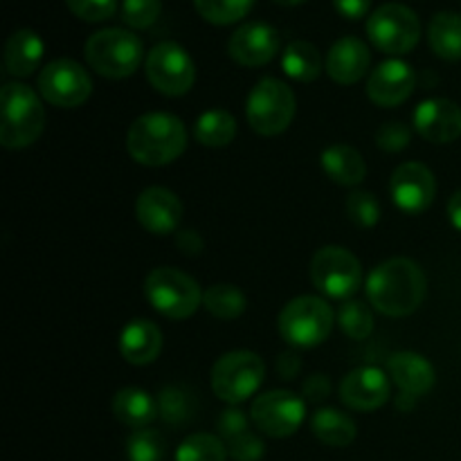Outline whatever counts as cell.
Wrapping results in <instances>:
<instances>
[{
  "mask_svg": "<svg viewBox=\"0 0 461 461\" xmlns=\"http://www.w3.org/2000/svg\"><path fill=\"white\" fill-rule=\"evenodd\" d=\"M338 324L351 340H365L374 331V313L365 302L347 300L338 309Z\"/></svg>",
  "mask_w": 461,
  "mask_h": 461,
  "instance_id": "obj_34",
  "label": "cell"
},
{
  "mask_svg": "<svg viewBox=\"0 0 461 461\" xmlns=\"http://www.w3.org/2000/svg\"><path fill=\"white\" fill-rule=\"evenodd\" d=\"M228 446L216 435H189L176 450V461H225Z\"/></svg>",
  "mask_w": 461,
  "mask_h": 461,
  "instance_id": "obj_32",
  "label": "cell"
},
{
  "mask_svg": "<svg viewBox=\"0 0 461 461\" xmlns=\"http://www.w3.org/2000/svg\"><path fill=\"white\" fill-rule=\"evenodd\" d=\"M84 57L97 75L106 79H126L142 63L144 45L133 32L108 27V30L95 32L86 41Z\"/></svg>",
  "mask_w": 461,
  "mask_h": 461,
  "instance_id": "obj_4",
  "label": "cell"
},
{
  "mask_svg": "<svg viewBox=\"0 0 461 461\" xmlns=\"http://www.w3.org/2000/svg\"><path fill=\"white\" fill-rule=\"evenodd\" d=\"M45 111L34 90L25 84L3 86L0 93V144L5 149H25L41 138Z\"/></svg>",
  "mask_w": 461,
  "mask_h": 461,
  "instance_id": "obj_3",
  "label": "cell"
},
{
  "mask_svg": "<svg viewBox=\"0 0 461 461\" xmlns=\"http://www.w3.org/2000/svg\"><path fill=\"white\" fill-rule=\"evenodd\" d=\"M414 399H417V396H412V394H401V399L396 401V405H399L401 410H403V412H408L410 408H414Z\"/></svg>",
  "mask_w": 461,
  "mask_h": 461,
  "instance_id": "obj_47",
  "label": "cell"
},
{
  "mask_svg": "<svg viewBox=\"0 0 461 461\" xmlns=\"http://www.w3.org/2000/svg\"><path fill=\"white\" fill-rule=\"evenodd\" d=\"M266 365L252 351H230L212 367V390L225 403H243L264 383Z\"/></svg>",
  "mask_w": 461,
  "mask_h": 461,
  "instance_id": "obj_8",
  "label": "cell"
},
{
  "mask_svg": "<svg viewBox=\"0 0 461 461\" xmlns=\"http://www.w3.org/2000/svg\"><path fill=\"white\" fill-rule=\"evenodd\" d=\"M300 367H302L300 356L291 354V351H288V354H282L277 358V374H279V378H284V381H288V378H295L297 374H300Z\"/></svg>",
  "mask_w": 461,
  "mask_h": 461,
  "instance_id": "obj_45",
  "label": "cell"
},
{
  "mask_svg": "<svg viewBox=\"0 0 461 461\" xmlns=\"http://www.w3.org/2000/svg\"><path fill=\"white\" fill-rule=\"evenodd\" d=\"M216 430L223 439H234V437L248 432V417L239 408H228L221 412L219 421H216Z\"/></svg>",
  "mask_w": 461,
  "mask_h": 461,
  "instance_id": "obj_41",
  "label": "cell"
},
{
  "mask_svg": "<svg viewBox=\"0 0 461 461\" xmlns=\"http://www.w3.org/2000/svg\"><path fill=\"white\" fill-rule=\"evenodd\" d=\"M255 0H194L196 12L212 25H232L248 16Z\"/></svg>",
  "mask_w": 461,
  "mask_h": 461,
  "instance_id": "obj_33",
  "label": "cell"
},
{
  "mask_svg": "<svg viewBox=\"0 0 461 461\" xmlns=\"http://www.w3.org/2000/svg\"><path fill=\"white\" fill-rule=\"evenodd\" d=\"M187 147L183 120L169 113H147L131 124L126 149L140 165L162 167L174 162Z\"/></svg>",
  "mask_w": 461,
  "mask_h": 461,
  "instance_id": "obj_2",
  "label": "cell"
},
{
  "mask_svg": "<svg viewBox=\"0 0 461 461\" xmlns=\"http://www.w3.org/2000/svg\"><path fill=\"white\" fill-rule=\"evenodd\" d=\"M333 327V311L322 297L302 295L288 302L279 313V333L284 340L300 349L322 345Z\"/></svg>",
  "mask_w": 461,
  "mask_h": 461,
  "instance_id": "obj_6",
  "label": "cell"
},
{
  "mask_svg": "<svg viewBox=\"0 0 461 461\" xmlns=\"http://www.w3.org/2000/svg\"><path fill=\"white\" fill-rule=\"evenodd\" d=\"M140 225L151 234H171L178 230L183 219V203L174 192L165 187H149L135 203Z\"/></svg>",
  "mask_w": 461,
  "mask_h": 461,
  "instance_id": "obj_19",
  "label": "cell"
},
{
  "mask_svg": "<svg viewBox=\"0 0 461 461\" xmlns=\"http://www.w3.org/2000/svg\"><path fill=\"white\" fill-rule=\"evenodd\" d=\"M331 394V383L322 374H313V376L306 378L304 383V399L311 403H318V401L327 399Z\"/></svg>",
  "mask_w": 461,
  "mask_h": 461,
  "instance_id": "obj_42",
  "label": "cell"
},
{
  "mask_svg": "<svg viewBox=\"0 0 461 461\" xmlns=\"http://www.w3.org/2000/svg\"><path fill=\"white\" fill-rule=\"evenodd\" d=\"M66 5L86 23H102L117 12V0H66Z\"/></svg>",
  "mask_w": 461,
  "mask_h": 461,
  "instance_id": "obj_38",
  "label": "cell"
},
{
  "mask_svg": "<svg viewBox=\"0 0 461 461\" xmlns=\"http://www.w3.org/2000/svg\"><path fill=\"white\" fill-rule=\"evenodd\" d=\"M448 219H450V223H453L455 228H457L461 232V189H459V192H455L453 198H450Z\"/></svg>",
  "mask_w": 461,
  "mask_h": 461,
  "instance_id": "obj_46",
  "label": "cell"
},
{
  "mask_svg": "<svg viewBox=\"0 0 461 461\" xmlns=\"http://www.w3.org/2000/svg\"><path fill=\"white\" fill-rule=\"evenodd\" d=\"M306 408L304 399L286 390H275L259 394L252 403L250 419L264 435L273 439H284L300 430L304 423Z\"/></svg>",
  "mask_w": 461,
  "mask_h": 461,
  "instance_id": "obj_12",
  "label": "cell"
},
{
  "mask_svg": "<svg viewBox=\"0 0 461 461\" xmlns=\"http://www.w3.org/2000/svg\"><path fill=\"white\" fill-rule=\"evenodd\" d=\"M410 138H412V131L403 122H387L376 131V144L387 153L403 151L410 144Z\"/></svg>",
  "mask_w": 461,
  "mask_h": 461,
  "instance_id": "obj_39",
  "label": "cell"
},
{
  "mask_svg": "<svg viewBox=\"0 0 461 461\" xmlns=\"http://www.w3.org/2000/svg\"><path fill=\"white\" fill-rule=\"evenodd\" d=\"M390 399V378L378 367H358L340 383V401L358 412H374Z\"/></svg>",
  "mask_w": 461,
  "mask_h": 461,
  "instance_id": "obj_16",
  "label": "cell"
},
{
  "mask_svg": "<svg viewBox=\"0 0 461 461\" xmlns=\"http://www.w3.org/2000/svg\"><path fill=\"white\" fill-rule=\"evenodd\" d=\"M333 7L340 16L349 18V21H358V18L367 16L372 0H333Z\"/></svg>",
  "mask_w": 461,
  "mask_h": 461,
  "instance_id": "obj_43",
  "label": "cell"
},
{
  "mask_svg": "<svg viewBox=\"0 0 461 461\" xmlns=\"http://www.w3.org/2000/svg\"><path fill=\"white\" fill-rule=\"evenodd\" d=\"M282 68L291 79L309 84L322 75L324 59L320 50L309 41H293L282 52Z\"/></svg>",
  "mask_w": 461,
  "mask_h": 461,
  "instance_id": "obj_26",
  "label": "cell"
},
{
  "mask_svg": "<svg viewBox=\"0 0 461 461\" xmlns=\"http://www.w3.org/2000/svg\"><path fill=\"white\" fill-rule=\"evenodd\" d=\"M165 437L158 430H135L126 441V457L129 461H162L165 459Z\"/></svg>",
  "mask_w": 461,
  "mask_h": 461,
  "instance_id": "obj_35",
  "label": "cell"
},
{
  "mask_svg": "<svg viewBox=\"0 0 461 461\" xmlns=\"http://www.w3.org/2000/svg\"><path fill=\"white\" fill-rule=\"evenodd\" d=\"M311 279L324 295L333 297V300H347L360 288L363 266L347 248H320L311 261Z\"/></svg>",
  "mask_w": 461,
  "mask_h": 461,
  "instance_id": "obj_10",
  "label": "cell"
},
{
  "mask_svg": "<svg viewBox=\"0 0 461 461\" xmlns=\"http://www.w3.org/2000/svg\"><path fill=\"white\" fill-rule=\"evenodd\" d=\"M120 351L126 363L151 365L162 351V331L151 320H133L122 329Z\"/></svg>",
  "mask_w": 461,
  "mask_h": 461,
  "instance_id": "obj_22",
  "label": "cell"
},
{
  "mask_svg": "<svg viewBox=\"0 0 461 461\" xmlns=\"http://www.w3.org/2000/svg\"><path fill=\"white\" fill-rule=\"evenodd\" d=\"M428 43L446 61L461 59V14L439 12L428 25Z\"/></svg>",
  "mask_w": 461,
  "mask_h": 461,
  "instance_id": "obj_27",
  "label": "cell"
},
{
  "mask_svg": "<svg viewBox=\"0 0 461 461\" xmlns=\"http://www.w3.org/2000/svg\"><path fill=\"white\" fill-rule=\"evenodd\" d=\"M264 441L257 435H252V432H243V435L228 441V455L234 461H259L264 457Z\"/></svg>",
  "mask_w": 461,
  "mask_h": 461,
  "instance_id": "obj_40",
  "label": "cell"
},
{
  "mask_svg": "<svg viewBox=\"0 0 461 461\" xmlns=\"http://www.w3.org/2000/svg\"><path fill=\"white\" fill-rule=\"evenodd\" d=\"M162 0H122V21L133 30H147L160 18Z\"/></svg>",
  "mask_w": 461,
  "mask_h": 461,
  "instance_id": "obj_37",
  "label": "cell"
},
{
  "mask_svg": "<svg viewBox=\"0 0 461 461\" xmlns=\"http://www.w3.org/2000/svg\"><path fill=\"white\" fill-rule=\"evenodd\" d=\"M390 194L394 205L405 214H421L432 205L437 183L432 171L421 162H405L392 174Z\"/></svg>",
  "mask_w": 461,
  "mask_h": 461,
  "instance_id": "obj_14",
  "label": "cell"
},
{
  "mask_svg": "<svg viewBox=\"0 0 461 461\" xmlns=\"http://www.w3.org/2000/svg\"><path fill=\"white\" fill-rule=\"evenodd\" d=\"M203 306L219 320H237L246 311V295L232 284H214L203 295Z\"/></svg>",
  "mask_w": 461,
  "mask_h": 461,
  "instance_id": "obj_31",
  "label": "cell"
},
{
  "mask_svg": "<svg viewBox=\"0 0 461 461\" xmlns=\"http://www.w3.org/2000/svg\"><path fill=\"white\" fill-rule=\"evenodd\" d=\"M39 93L52 106L75 108L90 97L93 81L84 66L72 59H57L41 70Z\"/></svg>",
  "mask_w": 461,
  "mask_h": 461,
  "instance_id": "obj_13",
  "label": "cell"
},
{
  "mask_svg": "<svg viewBox=\"0 0 461 461\" xmlns=\"http://www.w3.org/2000/svg\"><path fill=\"white\" fill-rule=\"evenodd\" d=\"M295 95L284 81L266 77L250 90L246 102V117L252 131L259 135H279L295 117Z\"/></svg>",
  "mask_w": 461,
  "mask_h": 461,
  "instance_id": "obj_7",
  "label": "cell"
},
{
  "mask_svg": "<svg viewBox=\"0 0 461 461\" xmlns=\"http://www.w3.org/2000/svg\"><path fill=\"white\" fill-rule=\"evenodd\" d=\"M311 430L324 446L331 448H345L356 439V423L336 408L318 410L311 419Z\"/></svg>",
  "mask_w": 461,
  "mask_h": 461,
  "instance_id": "obj_28",
  "label": "cell"
},
{
  "mask_svg": "<svg viewBox=\"0 0 461 461\" xmlns=\"http://www.w3.org/2000/svg\"><path fill=\"white\" fill-rule=\"evenodd\" d=\"M387 374L405 394L423 396L435 387V367L414 351H401L392 356L387 363Z\"/></svg>",
  "mask_w": 461,
  "mask_h": 461,
  "instance_id": "obj_21",
  "label": "cell"
},
{
  "mask_svg": "<svg viewBox=\"0 0 461 461\" xmlns=\"http://www.w3.org/2000/svg\"><path fill=\"white\" fill-rule=\"evenodd\" d=\"M347 214L360 228H374L381 221V203L372 192H351L347 196Z\"/></svg>",
  "mask_w": 461,
  "mask_h": 461,
  "instance_id": "obj_36",
  "label": "cell"
},
{
  "mask_svg": "<svg viewBox=\"0 0 461 461\" xmlns=\"http://www.w3.org/2000/svg\"><path fill=\"white\" fill-rule=\"evenodd\" d=\"M417 77L410 63L401 59H387L381 66L374 68L367 81V95L376 106H399L412 95Z\"/></svg>",
  "mask_w": 461,
  "mask_h": 461,
  "instance_id": "obj_18",
  "label": "cell"
},
{
  "mask_svg": "<svg viewBox=\"0 0 461 461\" xmlns=\"http://www.w3.org/2000/svg\"><path fill=\"white\" fill-rule=\"evenodd\" d=\"M367 36L381 52L399 57L417 48L421 39V21L408 5L387 3L369 16Z\"/></svg>",
  "mask_w": 461,
  "mask_h": 461,
  "instance_id": "obj_9",
  "label": "cell"
},
{
  "mask_svg": "<svg viewBox=\"0 0 461 461\" xmlns=\"http://www.w3.org/2000/svg\"><path fill=\"white\" fill-rule=\"evenodd\" d=\"M144 295L158 313L169 320L192 318L203 304V293L198 284L189 275L171 266H162L147 275Z\"/></svg>",
  "mask_w": 461,
  "mask_h": 461,
  "instance_id": "obj_5",
  "label": "cell"
},
{
  "mask_svg": "<svg viewBox=\"0 0 461 461\" xmlns=\"http://www.w3.org/2000/svg\"><path fill=\"white\" fill-rule=\"evenodd\" d=\"M282 48L279 32L264 21H252L230 36L228 52L239 66L259 68L273 61Z\"/></svg>",
  "mask_w": 461,
  "mask_h": 461,
  "instance_id": "obj_15",
  "label": "cell"
},
{
  "mask_svg": "<svg viewBox=\"0 0 461 461\" xmlns=\"http://www.w3.org/2000/svg\"><path fill=\"white\" fill-rule=\"evenodd\" d=\"M43 59V41L34 30H18L5 45V68L14 77H30Z\"/></svg>",
  "mask_w": 461,
  "mask_h": 461,
  "instance_id": "obj_24",
  "label": "cell"
},
{
  "mask_svg": "<svg viewBox=\"0 0 461 461\" xmlns=\"http://www.w3.org/2000/svg\"><path fill=\"white\" fill-rule=\"evenodd\" d=\"M320 165H322L324 174L342 187H354V185L363 183L365 174H367L365 158L349 144H333V147L324 149L320 156Z\"/></svg>",
  "mask_w": 461,
  "mask_h": 461,
  "instance_id": "obj_23",
  "label": "cell"
},
{
  "mask_svg": "<svg viewBox=\"0 0 461 461\" xmlns=\"http://www.w3.org/2000/svg\"><path fill=\"white\" fill-rule=\"evenodd\" d=\"M113 412L120 423L142 430L158 417V401H153L149 392L138 390V387H124L113 399Z\"/></svg>",
  "mask_w": 461,
  "mask_h": 461,
  "instance_id": "obj_25",
  "label": "cell"
},
{
  "mask_svg": "<svg viewBox=\"0 0 461 461\" xmlns=\"http://www.w3.org/2000/svg\"><path fill=\"white\" fill-rule=\"evenodd\" d=\"M414 129L432 144H450L461 138V108L450 99H426L412 115Z\"/></svg>",
  "mask_w": 461,
  "mask_h": 461,
  "instance_id": "obj_17",
  "label": "cell"
},
{
  "mask_svg": "<svg viewBox=\"0 0 461 461\" xmlns=\"http://www.w3.org/2000/svg\"><path fill=\"white\" fill-rule=\"evenodd\" d=\"M176 243H178V248L185 252V255H192V257L201 255L203 246H205L203 239L198 237L194 230H183V232L176 234Z\"/></svg>",
  "mask_w": 461,
  "mask_h": 461,
  "instance_id": "obj_44",
  "label": "cell"
},
{
  "mask_svg": "<svg viewBox=\"0 0 461 461\" xmlns=\"http://www.w3.org/2000/svg\"><path fill=\"white\" fill-rule=\"evenodd\" d=\"M158 417L169 426H185L194 417L196 401L185 387L167 385L158 394Z\"/></svg>",
  "mask_w": 461,
  "mask_h": 461,
  "instance_id": "obj_30",
  "label": "cell"
},
{
  "mask_svg": "<svg viewBox=\"0 0 461 461\" xmlns=\"http://www.w3.org/2000/svg\"><path fill=\"white\" fill-rule=\"evenodd\" d=\"M277 5H282V7H297V5L306 3V0H275Z\"/></svg>",
  "mask_w": 461,
  "mask_h": 461,
  "instance_id": "obj_48",
  "label": "cell"
},
{
  "mask_svg": "<svg viewBox=\"0 0 461 461\" xmlns=\"http://www.w3.org/2000/svg\"><path fill=\"white\" fill-rule=\"evenodd\" d=\"M194 135L203 147H228L237 135V120L228 111L214 108L198 117Z\"/></svg>",
  "mask_w": 461,
  "mask_h": 461,
  "instance_id": "obj_29",
  "label": "cell"
},
{
  "mask_svg": "<svg viewBox=\"0 0 461 461\" xmlns=\"http://www.w3.org/2000/svg\"><path fill=\"white\" fill-rule=\"evenodd\" d=\"M428 279L419 264L396 257L383 261L367 277V297L374 309L390 318L414 313L426 300Z\"/></svg>",
  "mask_w": 461,
  "mask_h": 461,
  "instance_id": "obj_1",
  "label": "cell"
},
{
  "mask_svg": "<svg viewBox=\"0 0 461 461\" xmlns=\"http://www.w3.org/2000/svg\"><path fill=\"white\" fill-rule=\"evenodd\" d=\"M372 52L367 45L356 36H345L336 41L327 54V72L336 84L354 86L358 84L369 70Z\"/></svg>",
  "mask_w": 461,
  "mask_h": 461,
  "instance_id": "obj_20",
  "label": "cell"
},
{
  "mask_svg": "<svg viewBox=\"0 0 461 461\" xmlns=\"http://www.w3.org/2000/svg\"><path fill=\"white\" fill-rule=\"evenodd\" d=\"M144 68H147L149 84L167 97L187 95L196 81V66H194L192 57L183 45L174 43V41L158 43L147 54Z\"/></svg>",
  "mask_w": 461,
  "mask_h": 461,
  "instance_id": "obj_11",
  "label": "cell"
}]
</instances>
